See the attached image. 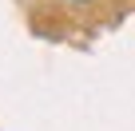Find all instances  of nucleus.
I'll use <instances>...</instances> for the list:
<instances>
[{
	"label": "nucleus",
	"instance_id": "f257e3e1",
	"mask_svg": "<svg viewBox=\"0 0 135 131\" xmlns=\"http://www.w3.org/2000/svg\"><path fill=\"white\" fill-rule=\"evenodd\" d=\"M76 4H91V0H76Z\"/></svg>",
	"mask_w": 135,
	"mask_h": 131
}]
</instances>
